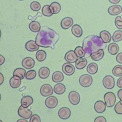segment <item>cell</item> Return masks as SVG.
Wrapping results in <instances>:
<instances>
[{"label": "cell", "instance_id": "6", "mask_svg": "<svg viewBox=\"0 0 122 122\" xmlns=\"http://www.w3.org/2000/svg\"><path fill=\"white\" fill-rule=\"evenodd\" d=\"M68 99L71 104L76 105L79 103L81 97L79 93L75 91H72L69 93Z\"/></svg>", "mask_w": 122, "mask_h": 122}, {"label": "cell", "instance_id": "16", "mask_svg": "<svg viewBox=\"0 0 122 122\" xmlns=\"http://www.w3.org/2000/svg\"><path fill=\"white\" fill-rule=\"evenodd\" d=\"M73 24V19L69 17L64 18L61 22V26L64 30H67L72 26Z\"/></svg>", "mask_w": 122, "mask_h": 122}, {"label": "cell", "instance_id": "30", "mask_svg": "<svg viewBox=\"0 0 122 122\" xmlns=\"http://www.w3.org/2000/svg\"><path fill=\"white\" fill-rule=\"evenodd\" d=\"M86 70L89 74L93 75L97 73L98 70V66L96 63L92 62L88 65Z\"/></svg>", "mask_w": 122, "mask_h": 122}, {"label": "cell", "instance_id": "27", "mask_svg": "<svg viewBox=\"0 0 122 122\" xmlns=\"http://www.w3.org/2000/svg\"><path fill=\"white\" fill-rule=\"evenodd\" d=\"M66 91L65 86L61 83H58L53 88V91L54 92L58 95H61L64 93Z\"/></svg>", "mask_w": 122, "mask_h": 122}, {"label": "cell", "instance_id": "38", "mask_svg": "<svg viewBox=\"0 0 122 122\" xmlns=\"http://www.w3.org/2000/svg\"><path fill=\"white\" fill-rule=\"evenodd\" d=\"M36 76V71L35 70H30L28 71L25 75V78L28 80H31Z\"/></svg>", "mask_w": 122, "mask_h": 122}, {"label": "cell", "instance_id": "26", "mask_svg": "<svg viewBox=\"0 0 122 122\" xmlns=\"http://www.w3.org/2000/svg\"><path fill=\"white\" fill-rule=\"evenodd\" d=\"M108 51L111 55H115L118 53L119 51V45L114 42L111 43L108 46Z\"/></svg>", "mask_w": 122, "mask_h": 122}, {"label": "cell", "instance_id": "3", "mask_svg": "<svg viewBox=\"0 0 122 122\" xmlns=\"http://www.w3.org/2000/svg\"><path fill=\"white\" fill-rule=\"evenodd\" d=\"M103 99L106 107L111 108L114 105L116 102V96L113 92H106L104 95Z\"/></svg>", "mask_w": 122, "mask_h": 122}, {"label": "cell", "instance_id": "32", "mask_svg": "<svg viewBox=\"0 0 122 122\" xmlns=\"http://www.w3.org/2000/svg\"><path fill=\"white\" fill-rule=\"evenodd\" d=\"M36 58L37 60L40 62L44 61L47 57V54L44 50H38L36 53Z\"/></svg>", "mask_w": 122, "mask_h": 122}, {"label": "cell", "instance_id": "51", "mask_svg": "<svg viewBox=\"0 0 122 122\" xmlns=\"http://www.w3.org/2000/svg\"><path fill=\"white\" fill-rule=\"evenodd\" d=\"M1 94L0 93V101L1 100Z\"/></svg>", "mask_w": 122, "mask_h": 122}, {"label": "cell", "instance_id": "33", "mask_svg": "<svg viewBox=\"0 0 122 122\" xmlns=\"http://www.w3.org/2000/svg\"><path fill=\"white\" fill-rule=\"evenodd\" d=\"M112 74L116 77H121L122 76V65H115L112 70Z\"/></svg>", "mask_w": 122, "mask_h": 122}, {"label": "cell", "instance_id": "49", "mask_svg": "<svg viewBox=\"0 0 122 122\" xmlns=\"http://www.w3.org/2000/svg\"><path fill=\"white\" fill-rule=\"evenodd\" d=\"M16 122H29L28 121H27L26 119H23V118H21V119H18Z\"/></svg>", "mask_w": 122, "mask_h": 122}, {"label": "cell", "instance_id": "47", "mask_svg": "<svg viewBox=\"0 0 122 122\" xmlns=\"http://www.w3.org/2000/svg\"><path fill=\"white\" fill-rule=\"evenodd\" d=\"M4 79V78L3 75L1 72H0V85L3 83Z\"/></svg>", "mask_w": 122, "mask_h": 122}, {"label": "cell", "instance_id": "2", "mask_svg": "<svg viewBox=\"0 0 122 122\" xmlns=\"http://www.w3.org/2000/svg\"><path fill=\"white\" fill-rule=\"evenodd\" d=\"M82 47L85 52V55L88 57L91 54L100 50H104L106 47V45L100 36L92 35L84 38Z\"/></svg>", "mask_w": 122, "mask_h": 122}, {"label": "cell", "instance_id": "12", "mask_svg": "<svg viewBox=\"0 0 122 122\" xmlns=\"http://www.w3.org/2000/svg\"><path fill=\"white\" fill-rule=\"evenodd\" d=\"M65 60L69 63H72L76 62L78 59V57L73 50H70L67 52L64 56Z\"/></svg>", "mask_w": 122, "mask_h": 122}, {"label": "cell", "instance_id": "39", "mask_svg": "<svg viewBox=\"0 0 122 122\" xmlns=\"http://www.w3.org/2000/svg\"><path fill=\"white\" fill-rule=\"evenodd\" d=\"M115 112L118 114H122V102H118L114 106Z\"/></svg>", "mask_w": 122, "mask_h": 122}, {"label": "cell", "instance_id": "8", "mask_svg": "<svg viewBox=\"0 0 122 122\" xmlns=\"http://www.w3.org/2000/svg\"><path fill=\"white\" fill-rule=\"evenodd\" d=\"M40 92L42 96L44 97H48L53 94V90L50 84H44L40 88Z\"/></svg>", "mask_w": 122, "mask_h": 122}, {"label": "cell", "instance_id": "45", "mask_svg": "<svg viewBox=\"0 0 122 122\" xmlns=\"http://www.w3.org/2000/svg\"><path fill=\"white\" fill-rule=\"evenodd\" d=\"M117 96L119 100L122 102V88L120 89L117 92Z\"/></svg>", "mask_w": 122, "mask_h": 122}, {"label": "cell", "instance_id": "5", "mask_svg": "<svg viewBox=\"0 0 122 122\" xmlns=\"http://www.w3.org/2000/svg\"><path fill=\"white\" fill-rule=\"evenodd\" d=\"M102 84L106 89H112L115 86V80L111 75H106L102 79Z\"/></svg>", "mask_w": 122, "mask_h": 122}, {"label": "cell", "instance_id": "46", "mask_svg": "<svg viewBox=\"0 0 122 122\" xmlns=\"http://www.w3.org/2000/svg\"><path fill=\"white\" fill-rule=\"evenodd\" d=\"M5 58L1 54H0V66L2 65L5 62Z\"/></svg>", "mask_w": 122, "mask_h": 122}, {"label": "cell", "instance_id": "14", "mask_svg": "<svg viewBox=\"0 0 122 122\" xmlns=\"http://www.w3.org/2000/svg\"><path fill=\"white\" fill-rule=\"evenodd\" d=\"M108 12L111 15H118L122 12V7L119 5H113L109 7L108 9Z\"/></svg>", "mask_w": 122, "mask_h": 122}, {"label": "cell", "instance_id": "24", "mask_svg": "<svg viewBox=\"0 0 122 122\" xmlns=\"http://www.w3.org/2000/svg\"><path fill=\"white\" fill-rule=\"evenodd\" d=\"M75 67L78 70L84 69L87 65V60L85 58H80L76 61Z\"/></svg>", "mask_w": 122, "mask_h": 122}, {"label": "cell", "instance_id": "53", "mask_svg": "<svg viewBox=\"0 0 122 122\" xmlns=\"http://www.w3.org/2000/svg\"></svg>", "mask_w": 122, "mask_h": 122}, {"label": "cell", "instance_id": "44", "mask_svg": "<svg viewBox=\"0 0 122 122\" xmlns=\"http://www.w3.org/2000/svg\"><path fill=\"white\" fill-rule=\"evenodd\" d=\"M116 85L118 88H122V76L120 77L117 81Z\"/></svg>", "mask_w": 122, "mask_h": 122}, {"label": "cell", "instance_id": "15", "mask_svg": "<svg viewBox=\"0 0 122 122\" xmlns=\"http://www.w3.org/2000/svg\"><path fill=\"white\" fill-rule=\"evenodd\" d=\"M106 106L102 101L99 100L95 102L94 105V109L95 112L98 113H102L106 110Z\"/></svg>", "mask_w": 122, "mask_h": 122}, {"label": "cell", "instance_id": "9", "mask_svg": "<svg viewBox=\"0 0 122 122\" xmlns=\"http://www.w3.org/2000/svg\"><path fill=\"white\" fill-rule=\"evenodd\" d=\"M62 72L68 76H71L74 74L75 69L74 66L70 63H64L62 66Z\"/></svg>", "mask_w": 122, "mask_h": 122}, {"label": "cell", "instance_id": "43", "mask_svg": "<svg viewBox=\"0 0 122 122\" xmlns=\"http://www.w3.org/2000/svg\"><path fill=\"white\" fill-rule=\"evenodd\" d=\"M116 60L118 63L122 64V52L119 53L117 55L116 57Z\"/></svg>", "mask_w": 122, "mask_h": 122}, {"label": "cell", "instance_id": "17", "mask_svg": "<svg viewBox=\"0 0 122 122\" xmlns=\"http://www.w3.org/2000/svg\"><path fill=\"white\" fill-rule=\"evenodd\" d=\"M25 49L29 51H35L39 50V46L36 44L35 41L30 40L28 41L25 45Z\"/></svg>", "mask_w": 122, "mask_h": 122}, {"label": "cell", "instance_id": "31", "mask_svg": "<svg viewBox=\"0 0 122 122\" xmlns=\"http://www.w3.org/2000/svg\"><path fill=\"white\" fill-rule=\"evenodd\" d=\"M26 71L24 69L21 68H18L14 70L13 72V75L18 76L20 77L21 80L24 78L26 75Z\"/></svg>", "mask_w": 122, "mask_h": 122}, {"label": "cell", "instance_id": "52", "mask_svg": "<svg viewBox=\"0 0 122 122\" xmlns=\"http://www.w3.org/2000/svg\"><path fill=\"white\" fill-rule=\"evenodd\" d=\"M0 122H3L1 120H0Z\"/></svg>", "mask_w": 122, "mask_h": 122}, {"label": "cell", "instance_id": "18", "mask_svg": "<svg viewBox=\"0 0 122 122\" xmlns=\"http://www.w3.org/2000/svg\"><path fill=\"white\" fill-rule=\"evenodd\" d=\"M21 79L16 76L13 75L10 80L9 83L10 87L13 89L18 88L21 84Z\"/></svg>", "mask_w": 122, "mask_h": 122}, {"label": "cell", "instance_id": "40", "mask_svg": "<svg viewBox=\"0 0 122 122\" xmlns=\"http://www.w3.org/2000/svg\"><path fill=\"white\" fill-rule=\"evenodd\" d=\"M115 26L118 29H122V18L121 16H117L114 20Z\"/></svg>", "mask_w": 122, "mask_h": 122}, {"label": "cell", "instance_id": "19", "mask_svg": "<svg viewBox=\"0 0 122 122\" xmlns=\"http://www.w3.org/2000/svg\"><path fill=\"white\" fill-rule=\"evenodd\" d=\"M33 99L32 97L30 95L23 96L20 100L21 105L25 108H28L29 106L32 104Z\"/></svg>", "mask_w": 122, "mask_h": 122}, {"label": "cell", "instance_id": "29", "mask_svg": "<svg viewBox=\"0 0 122 122\" xmlns=\"http://www.w3.org/2000/svg\"><path fill=\"white\" fill-rule=\"evenodd\" d=\"M30 30L33 32H38L41 28L40 23L37 21H32L30 23L29 25Z\"/></svg>", "mask_w": 122, "mask_h": 122}, {"label": "cell", "instance_id": "36", "mask_svg": "<svg viewBox=\"0 0 122 122\" xmlns=\"http://www.w3.org/2000/svg\"><path fill=\"white\" fill-rule=\"evenodd\" d=\"M42 14L46 17H50L53 14L52 13L51 10L50 8V5H45L42 8L41 10Z\"/></svg>", "mask_w": 122, "mask_h": 122}, {"label": "cell", "instance_id": "34", "mask_svg": "<svg viewBox=\"0 0 122 122\" xmlns=\"http://www.w3.org/2000/svg\"><path fill=\"white\" fill-rule=\"evenodd\" d=\"M114 42H119L122 40V30H117L114 32L112 36Z\"/></svg>", "mask_w": 122, "mask_h": 122}, {"label": "cell", "instance_id": "7", "mask_svg": "<svg viewBox=\"0 0 122 122\" xmlns=\"http://www.w3.org/2000/svg\"><path fill=\"white\" fill-rule=\"evenodd\" d=\"M18 114L21 118L25 119H28L32 116V112L27 108H25L20 105L19 107Z\"/></svg>", "mask_w": 122, "mask_h": 122}, {"label": "cell", "instance_id": "10", "mask_svg": "<svg viewBox=\"0 0 122 122\" xmlns=\"http://www.w3.org/2000/svg\"><path fill=\"white\" fill-rule=\"evenodd\" d=\"M58 103L57 98L54 96H50L47 97L45 101L46 106L49 109L55 108Z\"/></svg>", "mask_w": 122, "mask_h": 122}, {"label": "cell", "instance_id": "20", "mask_svg": "<svg viewBox=\"0 0 122 122\" xmlns=\"http://www.w3.org/2000/svg\"><path fill=\"white\" fill-rule=\"evenodd\" d=\"M71 32L72 34L77 38L81 37L83 33L81 27L78 24H74L71 27Z\"/></svg>", "mask_w": 122, "mask_h": 122}, {"label": "cell", "instance_id": "11", "mask_svg": "<svg viewBox=\"0 0 122 122\" xmlns=\"http://www.w3.org/2000/svg\"><path fill=\"white\" fill-rule=\"evenodd\" d=\"M58 114L61 119L66 120L71 116V111L69 108L65 107H61L59 110Z\"/></svg>", "mask_w": 122, "mask_h": 122}, {"label": "cell", "instance_id": "50", "mask_svg": "<svg viewBox=\"0 0 122 122\" xmlns=\"http://www.w3.org/2000/svg\"><path fill=\"white\" fill-rule=\"evenodd\" d=\"M1 30H0V38H1Z\"/></svg>", "mask_w": 122, "mask_h": 122}, {"label": "cell", "instance_id": "4", "mask_svg": "<svg viewBox=\"0 0 122 122\" xmlns=\"http://www.w3.org/2000/svg\"><path fill=\"white\" fill-rule=\"evenodd\" d=\"M93 81L92 77L89 74H84L81 75L79 79V82L81 86L84 88L90 87Z\"/></svg>", "mask_w": 122, "mask_h": 122}, {"label": "cell", "instance_id": "35", "mask_svg": "<svg viewBox=\"0 0 122 122\" xmlns=\"http://www.w3.org/2000/svg\"><path fill=\"white\" fill-rule=\"evenodd\" d=\"M74 52L78 57L83 58L85 56V52L81 46H77L74 49Z\"/></svg>", "mask_w": 122, "mask_h": 122}, {"label": "cell", "instance_id": "28", "mask_svg": "<svg viewBox=\"0 0 122 122\" xmlns=\"http://www.w3.org/2000/svg\"><path fill=\"white\" fill-rule=\"evenodd\" d=\"M50 8L53 14L59 13L61 10V6L60 4L58 2H53L50 5Z\"/></svg>", "mask_w": 122, "mask_h": 122}, {"label": "cell", "instance_id": "25", "mask_svg": "<svg viewBox=\"0 0 122 122\" xmlns=\"http://www.w3.org/2000/svg\"><path fill=\"white\" fill-rule=\"evenodd\" d=\"M64 79V75L62 72L60 71L54 72L52 75V80L53 82L59 83L61 82Z\"/></svg>", "mask_w": 122, "mask_h": 122}, {"label": "cell", "instance_id": "41", "mask_svg": "<svg viewBox=\"0 0 122 122\" xmlns=\"http://www.w3.org/2000/svg\"><path fill=\"white\" fill-rule=\"evenodd\" d=\"M29 122H41V118L38 114H32L30 119Z\"/></svg>", "mask_w": 122, "mask_h": 122}, {"label": "cell", "instance_id": "1", "mask_svg": "<svg viewBox=\"0 0 122 122\" xmlns=\"http://www.w3.org/2000/svg\"><path fill=\"white\" fill-rule=\"evenodd\" d=\"M59 39L60 36L55 31L47 26H43L36 36L35 42L39 47L54 49Z\"/></svg>", "mask_w": 122, "mask_h": 122}, {"label": "cell", "instance_id": "42", "mask_svg": "<svg viewBox=\"0 0 122 122\" xmlns=\"http://www.w3.org/2000/svg\"><path fill=\"white\" fill-rule=\"evenodd\" d=\"M94 122H107V120L104 117L99 116L95 118Z\"/></svg>", "mask_w": 122, "mask_h": 122}, {"label": "cell", "instance_id": "21", "mask_svg": "<svg viewBox=\"0 0 122 122\" xmlns=\"http://www.w3.org/2000/svg\"><path fill=\"white\" fill-rule=\"evenodd\" d=\"M100 37L105 43H109L112 40V36L110 33L106 30H102L100 33Z\"/></svg>", "mask_w": 122, "mask_h": 122}, {"label": "cell", "instance_id": "37", "mask_svg": "<svg viewBox=\"0 0 122 122\" xmlns=\"http://www.w3.org/2000/svg\"><path fill=\"white\" fill-rule=\"evenodd\" d=\"M30 8L32 10L34 11H38L40 10L41 8V5L39 2L33 1L31 2L30 4Z\"/></svg>", "mask_w": 122, "mask_h": 122}, {"label": "cell", "instance_id": "22", "mask_svg": "<svg viewBox=\"0 0 122 122\" xmlns=\"http://www.w3.org/2000/svg\"><path fill=\"white\" fill-rule=\"evenodd\" d=\"M50 70L47 67H41L38 71L39 76L42 79H47L50 75Z\"/></svg>", "mask_w": 122, "mask_h": 122}, {"label": "cell", "instance_id": "13", "mask_svg": "<svg viewBox=\"0 0 122 122\" xmlns=\"http://www.w3.org/2000/svg\"><path fill=\"white\" fill-rule=\"evenodd\" d=\"M21 64L24 68L26 69H30L34 66L35 61L31 57H27L22 60Z\"/></svg>", "mask_w": 122, "mask_h": 122}, {"label": "cell", "instance_id": "48", "mask_svg": "<svg viewBox=\"0 0 122 122\" xmlns=\"http://www.w3.org/2000/svg\"><path fill=\"white\" fill-rule=\"evenodd\" d=\"M112 4H118L121 1V0H108Z\"/></svg>", "mask_w": 122, "mask_h": 122}, {"label": "cell", "instance_id": "23", "mask_svg": "<svg viewBox=\"0 0 122 122\" xmlns=\"http://www.w3.org/2000/svg\"><path fill=\"white\" fill-rule=\"evenodd\" d=\"M104 55L103 50H100L98 51L93 52L90 55L91 59L94 61H99L102 60Z\"/></svg>", "mask_w": 122, "mask_h": 122}]
</instances>
